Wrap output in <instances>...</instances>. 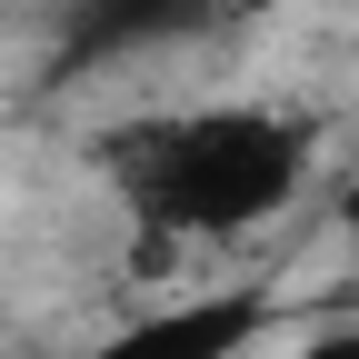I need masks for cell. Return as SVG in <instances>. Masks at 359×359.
Segmentation results:
<instances>
[{
    "mask_svg": "<svg viewBox=\"0 0 359 359\" xmlns=\"http://www.w3.org/2000/svg\"><path fill=\"white\" fill-rule=\"evenodd\" d=\"M230 0H70V40L60 60L70 70H100V60H140L170 50V40H200Z\"/></svg>",
    "mask_w": 359,
    "mask_h": 359,
    "instance_id": "obj_3",
    "label": "cell"
},
{
    "mask_svg": "<svg viewBox=\"0 0 359 359\" xmlns=\"http://www.w3.org/2000/svg\"><path fill=\"white\" fill-rule=\"evenodd\" d=\"M110 190L140 219V259L170 250H230L259 219H280L309 190V120L269 110V100H200V110H150L110 130Z\"/></svg>",
    "mask_w": 359,
    "mask_h": 359,
    "instance_id": "obj_1",
    "label": "cell"
},
{
    "mask_svg": "<svg viewBox=\"0 0 359 359\" xmlns=\"http://www.w3.org/2000/svg\"><path fill=\"white\" fill-rule=\"evenodd\" d=\"M269 290H190L170 309H140V320H120L110 339H90L80 359H250L269 339Z\"/></svg>",
    "mask_w": 359,
    "mask_h": 359,
    "instance_id": "obj_2",
    "label": "cell"
},
{
    "mask_svg": "<svg viewBox=\"0 0 359 359\" xmlns=\"http://www.w3.org/2000/svg\"><path fill=\"white\" fill-rule=\"evenodd\" d=\"M330 219H339V240L359 250V180H349V190H339V200H330Z\"/></svg>",
    "mask_w": 359,
    "mask_h": 359,
    "instance_id": "obj_5",
    "label": "cell"
},
{
    "mask_svg": "<svg viewBox=\"0 0 359 359\" xmlns=\"http://www.w3.org/2000/svg\"><path fill=\"white\" fill-rule=\"evenodd\" d=\"M290 359H359V320H320V330H299Z\"/></svg>",
    "mask_w": 359,
    "mask_h": 359,
    "instance_id": "obj_4",
    "label": "cell"
}]
</instances>
